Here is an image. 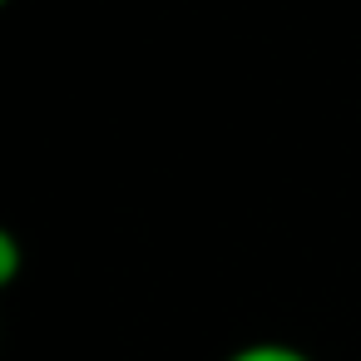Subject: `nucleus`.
Listing matches in <instances>:
<instances>
[{"instance_id":"nucleus-3","label":"nucleus","mask_w":361,"mask_h":361,"mask_svg":"<svg viewBox=\"0 0 361 361\" xmlns=\"http://www.w3.org/2000/svg\"><path fill=\"white\" fill-rule=\"evenodd\" d=\"M11 6H16V0H0V11H11Z\"/></svg>"},{"instance_id":"nucleus-1","label":"nucleus","mask_w":361,"mask_h":361,"mask_svg":"<svg viewBox=\"0 0 361 361\" xmlns=\"http://www.w3.org/2000/svg\"><path fill=\"white\" fill-rule=\"evenodd\" d=\"M223 361H317V356L302 351V346H292V341H272V336H262V341H243V346H233Z\"/></svg>"},{"instance_id":"nucleus-2","label":"nucleus","mask_w":361,"mask_h":361,"mask_svg":"<svg viewBox=\"0 0 361 361\" xmlns=\"http://www.w3.org/2000/svg\"><path fill=\"white\" fill-rule=\"evenodd\" d=\"M25 272V243L16 238V228L0 223V292H11Z\"/></svg>"}]
</instances>
